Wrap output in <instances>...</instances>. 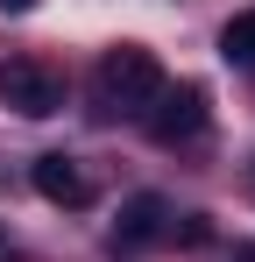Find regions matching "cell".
<instances>
[{
    "label": "cell",
    "mask_w": 255,
    "mask_h": 262,
    "mask_svg": "<svg viewBox=\"0 0 255 262\" xmlns=\"http://www.w3.org/2000/svg\"><path fill=\"white\" fill-rule=\"evenodd\" d=\"M163 85L170 78H163V64H156V50H142V43H114L99 57V71H92L99 114H149Z\"/></svg>",
    "instance_id": "cell-1"
},
{
    "label": "cell",
    "mask_w": 255,
    "mask_h": 262,
    "mask_svg": "<svg viewBox=\"0 0 255 262\" xmlns=\"http://www.w3.org/2000/svg\"><path fill=\"white\" fill-rule=\"evenodd\" d=\"M0 106H14L22 121L64 114V71L42 64V57H7V64H0Z\"/></svg>",
    "instance_id": "cell-2"
},
{
    "label": "cell",
    "mask_w": 255,
    "mask_h": 262,
    "mask_svg": "<svg viewBox=\"0 0 255 262\" xmlns=\"http://www.w3.org/2000/svg\"><path fill=\"white\" fill-rule=\"evenodd\" d=\"M142 121H149V135H156L163 149H192V142L213 128V99H206V85L184 78V85H163V92H156V106H149Z\"/></svg>",
    "instance_id": "cell-3"
},
{
    "label": "cell",
    "mask_w": 255,
    "mask_h": 262,
    "mask_svg": "<svg viewBox=\"0 0 255 262\" xmlns=\"http://www.w3.org/2000/svg\"><path fill=\"white\" fill-rule=\"evenodd\" d=\"M170 234V206L156 199V191H135L121 206V220H114V255H128V248H149V241H163Z\"/></svg>",
    "instance_id": "cell-4"
},
{
    "label": "cell",
    "mask_w": 255,
    "mask_h": 262,
    "mask_svg": "<svg viewBox=\"0 0 255 262\" xmlns=\"http://www.w3.org/2000/svg\"><path fill=\"white\" fill-rule=\"evenodd\" d=\"M36 191L50 199V206H92V177L78 170V156H64V149H50V156H36Z\"/></svg>",
    "instance_id": "cell-5"
},
{
    "label": "cell",
    "mask_w": 255,
    "mask_h": 262,
    "mask_svg": "<svg viewBox=\"0 0 255 262\" xmlns=\"http://www.w3.org/2000/svg\"><path fill=\"white\" fill-rule=\"evenodd\" d=\"M220 57H227L234 71H255V7H248V14H234V21L220 29Z\"/></svg>",
    "instance_id": "cell-6"
},
{
    "label": "cell",
    "mask_w": 255,
    "mask_h": 262,
    "mask_svg": "<svg viewBox=\"0 0 255 262\" xmlns=\"http://www.w3.org/2000/svg\"><path fill=\"white\" fill-rule=\"evenodd\" d=\"M170 234H177L184 248H206V241H213V227H206V213H184V227H170Z\"/></svg>",
    "instance_id": "cell-7"
},
{
    "label": "cell",
    "mask_w": 255,
    "mask_h": 262,
    "mask_svg": "<svg viewBox=\"0 0 255 262\" xmlns=\"http://www.w3.org/2000/svg\"><path fill=\"white\" fill-rule=\"evenodd\" d=\"M29 7H36V0H0V14H29Z\"/></svg>",
    "instance_id": "cell-8"
},
{
    "label": "cell",
    "mask_w": 255,
    "mask_h": 262,
    "mask_svg": "<svg viewBox=\"0 0 255 262\" xmlns=\"http://www.w3.org/2000/svg\"><path fill=\"white\" fill-rule=\"evenodd\" d=\"M234 262H255V248H234Z\"/></svg>",
    "instance_id": "cell-9"
},
{
    "label": "cell",
    "mask_w": 255,
    "mask_h": 262,
    "mask_svg": "<svg viewBox=\"0 0 255 262\" xmlns=\"http://www.w3.org/2000/svg\"><path fill=\"white\" fill-rule=\"evenodd\" d=\"M0 262H14V255H7V248H0Z\"/></svg>",
    "instance_id": "cell-10"
}]
</instances>
